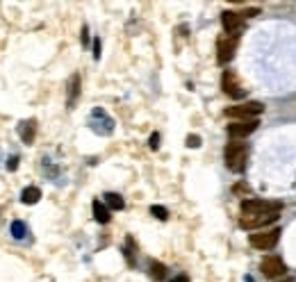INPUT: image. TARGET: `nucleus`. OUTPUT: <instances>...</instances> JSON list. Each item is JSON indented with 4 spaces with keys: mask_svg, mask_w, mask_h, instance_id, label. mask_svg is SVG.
I'll use <instances>...</instances> for the list:
<instances>
[{
    "mask_svg": "<svg viewBox=\"0 0 296 282\" xmlns=\"http://www.w3.org/2000/svg\"><path fill=\"white\" fill-rule=\"evenodd\" d=\"M187 146H189V148H198V146H201V137H198V134H189V137H187Z\"/></svg>",
    "mask_w": 296,
    "mask_h": 282,
    "instance_id": "nucleus-20",
    "label": "nucleus"
},
{
    "mask_svg": "<svg viewBox=\"0 0 296 282\" xmlns=\"http://www.w3.org/2000/svg\"><path fill=\"white\" fill-rule=\"evenodd\" d=\"M151 214L155 218H159V221H166V218H169V210H166V207H162V205H153Z\"/></svg>",
    "mask_w": 296,
    "mask_h": 282,
    "instance_id": "nucleus-19",
    "label": "nucleus"
},
{
    "mask_svg": "<svg viewBox=\"0 0 296 282\" xmlns=\"http://www.w3.org/2000/svg\"><path fill=\"white\" fill-rule=\"evenodd\" d=\"M173 282H189V278H187V276H176V278H173Z\"/></svg>",
    "mask_w": 296,
    "mask_h": 282,
    "instance_id": "nucleus-25",
    "label": "nucleus"
},
{
    "mask_svg": "<svg viewBox=\"0 0 296 282\" xmlns=\"http://www.w3.org/2000/svg\"><path fill=\"white\" fill-rule=\"evenodd\" d=\"M91 210H93V218L98 221V223H110V207L107 205H103L100 200H93L91 205Z\"/></svg>",
    "mask_w": 296,
    "mask_h": 282,
    "instance_id": "nucleus-12",
    "label": "nucleus"
},
{
    "mask_svg": "<svg viewBox=\"0 0 296 282\" xmlns=\"http://www.w3.org/2000/svg\"><path fill=\"white\" fill-rule=\"evenodd\" d=\"M280 239V230L278 228H271V230H262L257 235H250V246L257 250H269L273 248Z\"/></svg>",
    "mask_w": 296,
    "mask_h": 282,
    "instance_id": "nucleus-4",
    "label": "nucleus"
},
{
    "mask_svg": "<svg viewBox=\"0 0 296 282\" xmlns=\"http://www.w3.org/2000/svg\"><path fill=\"white\" fill-rule=\"evenodd\" d=\"M255 14H260V9H246L242 16H255Z\"/></svg>",
    "mask_w": 296,
    "mask_h": 282,
    "instance_id": "nucleus-24",
    "label": "nucleus"
},
{
    "mask_svg": "<svg viewBox=\"0 0 296 282\" xmlns=\"http://www.w3.org/2000/svg\"><path fill=\"white\" fill-rule=\"evenodd\" d=\"M34 132H37V121H34V118H30V121H21L19 123V134H21V139H23V144H32Z\"/></svg>",
    "mask_w": 296,
    "mask_h": 282,
    "instance_id": "nucleus-11",
    "label": "nucleus"
},
{
    "mask_svg": "<svg viewBox=\"0 0 296 282\" xmlns=\"http://www.w3.org/2000/svg\"><path fill=\"white\" fill-rule=\"evenodd\" d=\"M87 41H89V37H87V27H85L82 30V43H87Z\"/></svg>",
    "mask_w": 296,
    "mask_h": 282,
    "instance_id": "nucleus-26",
    "label": "nucleus"
},
{
    "mask_svg": "<svg viewBox=\"0 0 296 282\" xmlns=\"http://www.w3.org/2000/svg\"><path fill=\"white\" fill-rule=\"evenodd\" d=\"M80 96V75H73L68 80V107L75 105V100Z\"/></svg>",
    "mask_w": 296,
    "mask_h": 282,
    "instance_id": "nucleus-14",
    "label": "nucleus"
},
{
    "mask_svg": "<svg viewBox=\"0 0 296 282\" xmlns=\"http://www.w3.org/2000/svg\"><path fill=\"white\" fill-rule=\"evenodd\" d=\"M257 118L255 121H237V123H230L228 125V137L232 139H244L249 137V134H253V132L257 130Z\"/></svg>",
    "mask_w": 296,
    "mask_h": 282,
    "instance_id": "nucleus-10",
    "label": "nucleus"
},
{
    "mask_svg": "<svg viewBox=\"0 0 296 282\" xmlns=\"http://www.w3.org/2000/svg\"><path fill=\"white\" fill-rule=\"evenodd\" d=\"M125 260L130 266H135V241H132V237L125 239Z\"/></svg>",
    "mask_w": 296,
    "mask_h": 282,
    "instance_id": "nucleus-18",
    "label": "nucleus"
},
{
    "mask_svg": "<svg viewBox=\"0 0 296 282\" xmlns=\"http://www.w3.org/2000/svg\"><path fill=\"white\" fill-rule=\"evenodd\" d=\"M16 166H19V157H12V159H9V164H7V169L16 171Z\"/></svg>",
    "mask_w": 296,
    "mask_h": 282,
    "instance_id": "nucleus-23",
    "label": "nucleus"
},
{
    "mask_svg": "<svg viewBox=\"0 0 296 282\" xmlns=\"http://www.w3.org/2000/svg\"><path fill=\"white\" fill-rule=\"evenodd\" d=\"M100 57V39H93V59Z\"/></svg>",
    "mask_w": 296,
    "mask_h": 282,
    "instance_id": "nucleus-22",
    "label": "nucleus"
},
{
    "mask_svg": "<svg viewBox=\"0 0 296 282\" xmlns=\"http://www.w3.org/2000/svg\"><path fill=\"white\" fill-rule=\"evenodd\" d=\"M39 198H41L39 187H25V189H23V194H21V200H23L25 205L39 203Z\"/></svg>",
    "mask_w": 296,
    "mask_h": 282,
    "instance_id": "nucleus-13",
    "label": "nucleus"
},
{
    "mask_svg": "<svg viewBox=\"0 0 296 282\" xmlns=\"http://www.w3.org/2000/svg\"><path fill=\"white\" fill-rule=\"evenodd\" d=\"M278 217H280V212H276V214H262V217H242V218H239V225H242L244 230L267 228V225L276 223Z\"/></svg>",
    "mask_w": 296,
    "mask_h": 282,
    "instance_id": "nucleus-7",
    "label": "nucleus"
},
{
    "mask_svg": "<svg viewBox=\"0 0 296 282\" xmlns=\"http://www.w3.org/2000/svg\"><path fill=\"white\" fill-rule=\"evenodd\" d=\"M283 282H294V278H285V280Z\"/></svg>",
    "mask_w": 296,
    "mask_h": 282,
    "instance_id": "nucleus-27",
    "label": "nucleus"
},
{
    "mask_svg": "<svg viewBox=\"0 0 296 282\" xmlns=\"http://www.w3.org/2000/svg\"><path fill=\"white\" fill-rule=\"evenodd\" d=\"M105 203H107V207H110V210H123V207H125L123 198L118 196V194H112V191H110V194H105Z\"/></svg>",
    "mask_w": 296,
    "mask_h": 282,
    "instance_id": "nucleus-15",
    "label": "nucleus"
},
{
    "mask_svg": "<svg viewBox=\"0 0 296 282\" xmlns=\"http://www.w3.org/2000/svg\"><path fill=\"white\" fill-rule=\"evenodd\" d=\"M221 25H224V30L230 34V37H235V39H237V37H239V32L244 30V16H242V14L230 12V9H228V12L221 14Z\"/></svg>",
    "mask_w": 296,
    "mask_h": 282,
    "instance_id": "nucleus-5",
    "label": "nucleus"
},
{
    "mask_svg": "<svg viewBox=\"0 0 296 282\" xmlns=\"http://www.w3.org/2000/svg\"><path fill=\"white\" fill-rule=\"evenodd\" d=\"M260 271H262V276L264 278H280V276H285V264H283V260L280 257H264L262 262H260Z\"/></svg>",
    "mask_w": 296,
    "mask_h": 282,
    "instance_id": "nucleus-9",
    "label": "nucleus"
},
{
    "mask_svg": "<svg viewBox=\"0 0 296 282\" xmlns=\"http://www.w3.org/2000/svg\"><path fill=\"white\" fill-rule=\"evenodd\" d=\"M27 235V228L23 221H14L12 223V237L14 239H23V237Z\"/></svg>",
    "mask_w": 296,
    "mask_h": 282,
    "instance_id": "nucleus-17",
    "label": "nucleus"
},
{
    "mask_svg": "<svg viewBox=\"0 0 296 282\" xmlns=\"http://www.w3.org/2000/svg\"><path fill=\"white\" fill-rule=\"evenodd\" d=\"M283 210L280 203H273V200H257V198H249V200H242V214L244 217H262V214H276V212Z\"/></svg>",
    "mask_w": 296,
    "mask_h": 282,
    "instance_id": "nucleus-2",
    "label": "nucleus"
},
{
    "mask_svg": "<svg viewBox=\"0 0 296 282\" xmlns=\"http://www.w3.org/2000/svg\"><path fill=\"white\" fill-rule=\"evenodd\" d=\"M224 157L228 169L235 171V173H242L244 166H246V157H249V146L242 144V141H230L226 146Z\"/></svg>",
    "mask_w": 296,
    "mask_h": 282,
    "instance_id": "nucleus-1",
    "label": "nucleus"
},
{
    "mask_svg": "<svg viewBox=\"0 0 296 282\" xmlns=\"http://www.w3.org/2000/svg\"><path fill=\"white\" fill-rule=\"evenodd\" d=\"M262 103L257 100H250V103H244V105H235L226 109V116L228 118H239V121H255L260 114H262Z\"/></svg>",
    "mask_w": 296,
    "mask_h": 282,
    "instance_id": "nucleus-3",
    "label": "nucleus"
},
{
    "mask_svg": "<svg viewBox=\"0 0 296 282\" xmlns=\"http://www.w3.org/2000/svg\"><path fill=\"white\" fill-rule=\"evenodd\" d=\"M221 89H224L230 98H244V93H246L232 71H224V75H221Z\"/></svg>",
    "mask_w": 296,
    "mask_h": 282,
    "instance_id": "nucleus-8",
    "label": "nucleus"
},
{
    "mask_svg": "<svg viewBox=\"0 0 296 282\" xmlns=\"http://www.w3.org/2000/svg\"><path fill=\"white\" fill-rule=\"evenodd\" d=\"M237 50V39L235 37H221L217 41V62L219 64H228L232 57H235Z\"/></svg>",
    "mask_w": 296,
    "mask_h": 282,
    "instance_id": "nucleus-6",
    "label": "nucleus"
},
{
    "mask_svg": "<svg viewBox=\"0 0 296 282\" xmlns=\"http://www.w3.org/2000/svg\"><path fill=\"white\" fill-rule=\"evenodd\" d=\"M148 146H151L153 151H158V148H159V134H158V132H153V134H151V144H148Z\"/></svg>",
    "mask_w": 296,
    "mask_h": 282,
    "instance_id": "nucleus-21",
    "label": "nucleus"
},
{
    "mask_svg": "<svg viewBox=\"0 0 296 282\" xmlns=\"http://www.w3.org/2000/svg\"><path fill=\"white\" fill-rule=\"evenodd\" d=\"M151 276L155 278V280H164L166 278V266L162 262H155V260H153L151 262Z\"/></svg>",
    "mask_w": 296,
    "mask_h": 282,
    "instance_id": "nucleus-16",
    "label": "nucleus"
}]
</instances>
